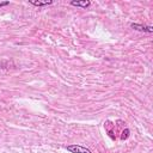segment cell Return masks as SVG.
<instances>
[{
	"label": "cell",
	"instance_id": "obj_4",
	"mask_svg": "<svg viewBox=\"0 0 153 153\" xmlns=\"http://www.w3.org/2000/svg\"><path fill=\"white\" fill-rule=\"evenodd\" d=\"M29 2L31 5H33V6H48V5H51L53 4L51 0H49V1H32V0H30Z\"/></svg>",
	"mask_w": 153,
	"mask_h": 153
},
{
	"label": "cell",
	"instance_id": "obj_6",
	"mask_svg": "<svg viewBox=\"0 0 153 153\" xmlns=\"http://www.w3.org/2000/svg\"><path fill=\"white\" fill-rule=\"evenodd\" d=\"M10 4V1H5V2H0V7H2V6H7Z\"/></svg>",
	"mask_w": 153,
	"mask_h": 153
},
{
	"label": "cell",
	"instance_id": "obj_3",
	"mask_svg": "<svg viewBox=\"0 0 153 153\" xmlns=\"http://www.w3.org/2000/svg\"><path fill=\"white\" fill-rule=\"evenodd\" d=\"M71 5L72 6H76V7H82V8H86L91 5V2L88 0H82V1H71Z\"/></svg>",
	"mask_w": 153,
	"mask_h": 153
},
{
	"label": "cell",
	"instance_id": "obj_1",
	"mask_svg": "<svg viewBox=\"0 0 153 153\" xmlns=\"http://www.w3.org/2000/svg\"><path fill=\"white\" fill-rule=\"evenodd\" d=\"M67 151H69L71 153H92L88 148L79 146V145H69L67 146Z\"/></svg>",
	"mask_w": 153,
	"mask_h": 153
},
{
	"label": "cell",
	"instance_id": "obj_2",
	"mask_svg": "<svg viewBox=\"0 0 153 153\" xmlns=\"http://www.w3.org/2000/svg\"><path fill=\"white\" fill-rule=\"evenodd\" d=\"M130 26H131L133 29H135V30H139V31H143V32H153V27H152V26H145V25L136 24V23H133Z\"/></svg>",
	"mask_w": 153,
	"mask_h": 153
},
{
	"label": "cell",
	"instance_id": "obj_5",
	"mask_svg": "<svg viewBox=\"0 0 153 153\" xmlns=\"http://www.w3.org/2000/svg\"><path fill=\"white\" fill-rule=\"evenodd\" d=\"M129 133H130V131H129V129H124V130L122 131L121 139H122V140H126V139H127V137L129 136Z\"/></svg>",
	"mask_w": 153,
	"mask_h": 153
}]
</instances>
